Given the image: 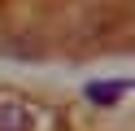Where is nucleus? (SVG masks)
Wrapping results in <instances>:
<instances>
[{
	"instance_id": "1",
	"label": "nucleus",
	"mask_w": 135,
	"mask_h": 131,
	"mask_svg": "<svg viewBox=\"0 0 135 131\" xmlns=\"http://www.w3.org/2000/svg\"><path fill=\"white\" fill-rule=\"evenodd\" d=\"M0 131H31V109L22 101H0Z\"/></svg>"
},
{
	"instance_id": "2",
	"label": "nucleus",
	"mask_w": 135,
	"mask_h": 131,
	"mask_svg": "<svg viewBox=\"0 0 135 131\" xmlns=\"http://www.w3.org/2000/svg\"><path fill=\"white\" fill-rule=\"evenodd\" d=\"M122 92H131V83H126V79H105V83H87V101H96V105H113Z\"/></svg>"
}]
</instances>
